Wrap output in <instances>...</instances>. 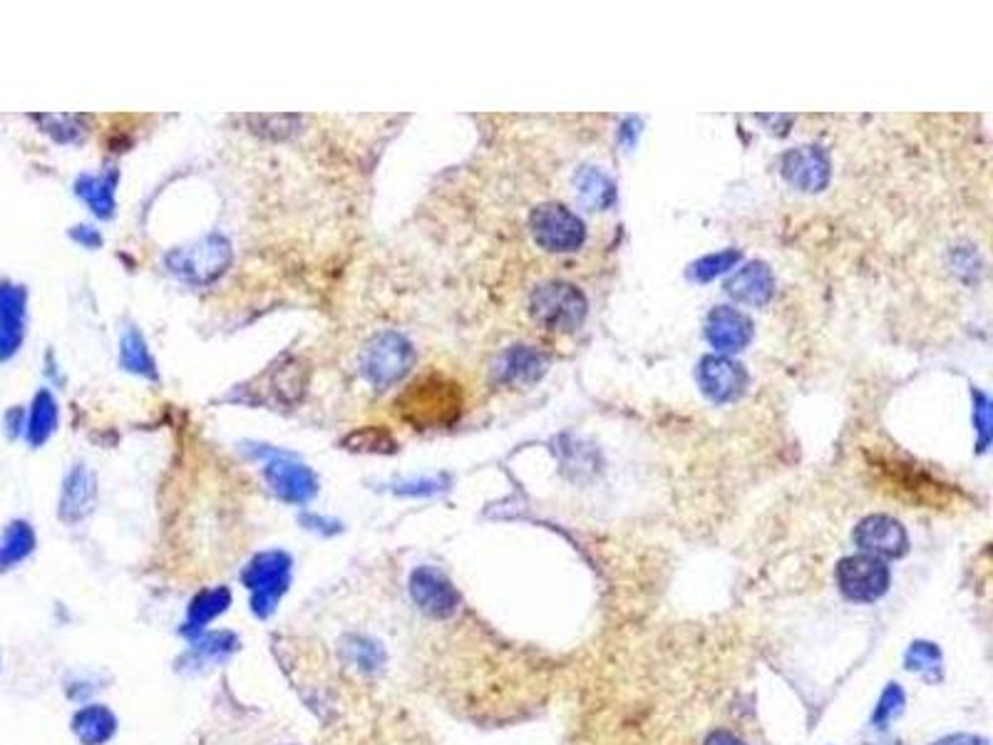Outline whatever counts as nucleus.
Wrapping results in <instances>:
<instances>
[{
  "mask_svg": "<svg viewBox=\"0 0 993 745\" xmlns=\"http://www.w3.org/2000/svg\"><path fill=\"white\" fill-rule=\"evenodd\" d=\"M902 706H904L902 689L896 686V683H889L887 691L882 693V698H879V706L875 708V716H871V721H875V725L884 728L889 721H892L894 716L902 714Z\"/></svg>",
  "mask_w": 993,
  "mask_h": 745,
  "instance_id": "obj_29",
  "label": "nucleus"
},
{
  "mask_svg": "<svg viewBox=\"0 0 993 745\" xmlns=\"http://www.w3.org/2000/svg\"><path fill=\"white\" fill-rule=\"evenodd\" d=\"M877 472H882V478L894 484L892 490L896 492H912V502H934V505H941L946 502L949 484H937V480H931L927 472H921L919 467H914L912 463H900V460H875Z\"/></svg>",
  "mask_w": 993,
  "mask_h": 745,
  "instance_id": "obj_12",
  "label": "nucleus"
},
{
  "mask_svg": "<svg viewBox=\"0 0 993 745\" xmlns=\"http://www.w3.org/2000/svg\"><path fill=\"white\" fill-rule=\"evenodd\" d=\"M854 544L862 554H871L877 559H896L909 550V536L894 517L869 515L854 527Z\"/></svg>",
  "mask_w": 993,
  "mask_h": 745,
  "instance_id": "obj_9",
  "label": "nucleus"
},
{
  "mask_svg": "<svg viewBox=\"0 0 993 745\" xmlns=\"http://www.w3.org/2000/svg\"><path fill=\"white\" fill-rule=\"evenodd\" d=\"M837 584H840L844 599L871 604L887 594L889 567L871 554H854L837 565Z\"/></svg>",
  "mask_w": 993,
  "mask_h": 745,
  "instance_id": "obj_7",
  "label": "nucleus"
},
{
  "mask_svg": "<svg viewBox=\"0 0 993 745\" xmlns=\"http://www.w3.org/2000/svg\"><path fill=\"white\" fill-rule=\"evenodd\" d=\"M576 187H578V194H582L584 202L589 206H594V210H609V206L616 202L614 181H611L599 169L586 167V169L578 172Z\"/></svg>",
  "mask_w": 993,
  "mask_h": 745,
  "instance_id": "obj_21",
  "label": "nucleus"
},
{
  "mask_svg": "<svg viewBox=\"0 0 993 745\" xmlns=\"http://www.w3.org/2000/svg\"><path fill=\"white\" fill-rule=\"evenodd\" d=\"M58 426V403L55 397L48 391H40L33 401L30 408V420H28V443L33 447H38L46 443V440L53 435V430Z\"/></svg>",
  "mask_w": 993,
  "mask_h": 745,
  "instance_id": "obj_20",
  "label": "nucleus"
},
{
  "mask_svg": "<svg viewBox=\"0 0 993 745\" xmlns=\"http://www.w3.org/2000/svg\"><path fill=\"white\" fill-rule=\"evenodd\" d=\"M782 177L800 192H823L830 181V157L819 147H798L782 157Z\"/></svg>",
  "mask_w": 993,
  "mask_h": 745,
  "instance_id": "obj_11",
  "label": "nucleus"
},
{
  "mask_svg": "<svg viewBox=\"0 0 993 745\" xmlns=\"http://www.w3.org/2000/svg\"><path fill=\"white\" fill-rule=\"evenodd\" d=\"M395 408L405 422L420 430L447 428L460 420L464 395L457 380L443 372H428L410 388H405L395 401Z\"/></svg>",
  "mask_w": 993,
  "mask_h": 745,
  "instance_id": "obj_1",
  "label": "nucleus"
},
{
  "mask_svg": "<svg viewBox=\"0 0 993 745\" xmlns=\"http://www.w3.org/2000/svg\"><path fill=\"white\" fill-rule=\"evenodd\" d=\"M738 258H740V254L736 249L721 251V254H711V256L701 258V262L693 266V276L698 281H708V279H713V276H718V274L728 272V268L736 266Z\"/></svg>",
  "mask_w": 993,
  "mask_h": 745,
  "instance_id": "obj_28",
  "label": "nucleus"
},
{
  "mask_svg": "<svg viewBox=\"0 0 993 745\" xmlns=\"http://www.w3.org/2000/svg\"><path fill=\"white\" fill-rule=\"evenodd\" d=\"M94 502V478L88 467L77 465L75 470L67 475L63 484V497H60V517L65 522H77L92 509Z\"/></svg>",
  "mask_w": 993,
  "mask_h": 745,
  "instance_id": "obj_18",
  "label": "nucleus"
},
{
  "mask_svg": "<svg viewBox=\"0 0 993 745\" xmlns=\"http://www.w3.org/2000/svg\"><path fill=\"white\" fill-rule=\"evenodd\" d=\"M353 656H356V661L362 666V669H373V666L383 661V652H380L375 644H368V641L366 644L353 646Z\"/></svg>",
  "mask_w": 993,
  "mask_h": 745,
  "instance_id": "obj_31",
  "label": "nucleus"
},
{
  "mask_svg": "<svg viewBox=\"0 0 993 745\" xmlns=\"http://www.w3.org/2000/svg\"><path fill=\"white\" fill-rule=\"evenodd\" d=\"M117 721L105 706H88L73 718V731L82 745H102L115 735Z\"/></svg>",
  "mask_w": 993,
  "mask_h": 745,
  "instance_id": "obj_19",
  "label": "nucleus"
},
{
  "mask_svg": "<svg viewBox=\"0 0 993 745\" xmlns=\"http://www.w3.org/2000/svg\"><path fill=\"white\" fill-rule=\"evenodd\" d=\"M705 333L715 351L733 353L742 351L750 343V338H753V324H750V318L746 314H740L738 308L718 306L708 316Z\"/></svg>",
  "mask_w": 993,
  "mask_h": 745,
  "instance_id": "obj_15",
  "label": "nucleus"
},
{
  "mask_svg": "<svg viewBox=\"0 0 993 745\" xmlns=\"http://www.w3.org/2000/svg\"><path fill=\"white\" fill-rule=\"evenodd\" d=\"M353 450H393V438L378 428H362L345 440ZM348 447V450H351Z\"/></svg>",
  "mask_w": 993,
  "mask_h": 745,
  "instance_id": "obj_30",
  "label": "nucleus"
},
{
  "mask_svg": "<svg viewBox=\"0 0 993 745\" xmlns=\"http://www.w3.org/2000/svg\"><path fill=\"white\" fill-rule=\"evenodd\" d=\"M77 194H80L85 202L90 204V210L107 219L115 210V177L105 175V177H80L77 179Z\"/></svg>",
  "mask_w": 993,
  "mask_h": 745,
  "instance_id": "obj_23",
  "label": "nucleus"
},
{
  "mask_svg": "<svg viewBox=\"0 0 993 745\" xmlns=\"http://www.w3.org/2000/svg\"><path fill=\"white\" fill-rule=\"evenodd\" d=\"M25 293L23 286L0 281V361H8L21 349L25 333Z\"/></svg>",
  "mask_w": 993,
  "mask_h": 745,
  "instance_id": "obj_13",
  "label": "nucleus"
},
{
  "mask_svg": "<svg viewBox=\"0 0 993 745\" xmlns=\"http://www.w3.org/2000/svg\"><path fill=\"white\" fill-rule=\"evenodd\" d=\"M231 262L229 241L221 237H206L192 247L177 249L167 256L169 272H175L184 281L206 283L227 272Z\"/></svg>",
  "mask_w": 993,
  "mask_h": 745,
  "instance_id": "obj_6",
  "label": "nucleus"
},
{
  "mask_svg": "<svg viewBox=\"0 0 993 745\" xmlns=\"http://www.w3.org/2000/svg\"><path fill=\"white\" fill-rule=\"evenodd\" d=\"M705 745H742V741L728 731H715L711 733V738L705 741Z\"/></svg>",
  "mask_w": 993,
  "mask_h": 745,
  "instance_id": "obj_34",
  "label": "nucleus"
},
{
  "mask_svg": "<svg viewBox=\"0 0 993 745\" xmlns=\"http://www.w3.org/2000/svg\"><path fill=\"white\" fill-rule=\"evenodd\" d=\"M728 291L733 299L740 303H748V306H765V303L773 299V291H775L773 272L763 262H753V264L742 266L740 272L730 279Z\"/></svg>",
  "mask_w": 993,
  "mask_h": 745,
  "instance_id": "obj_16",
  "label": "nucleus"
},
{
  "mask_svg": "<svg viewBox=\"0 0 993 745\" xmlns=\"http://www.w3.org/2000/svg\"><path fill=\"white\" fill-rule=\"evenodd\" d=\"M36 547V534L28 522H13L0 540V569H11Z\"/></svg>",
  "mask_w": 993,
  "mask_h": 745,
  "instance_id": "obj_22",
  "label": "nucleus"
},
{
  "mask_svg": "<svg viewBox=\"0 0 993 745\" xmlns=\"http://www.w3.org/2000/svg\"><path fill=\"white\" fill-rule=\"evenodd\" d=\"M530 229L537 244L549 254H572L586 241V227L564 204H542L530 216Z\"/></svg>",
  "mask_w": 993,
  "mask_h": 745,
  "instance_id": "obj_3",
  "label": "nucleus"
},
{
  "mask_svg": "<svg viewBox=\"0 0 993 745\" xmlns=\"http://www.w3.org/2000/svg\"><path fill=\"white\" fill-rule=\"evenodd\" d=\"M73 237H75V241H80V244L90 247V249L102 244L100 233H98V231H92V229H88V227H77V229L73 231Z\"/></svg>",
  "mask_w": 993,
  "mask_h": 745,
  "instance_id": "obj_33",
  "label": "nucleus"
},
{
  "mask_svg": "<svg viewBox=\"0 0 993 745\" xmlns=\"http://www.w3.org/2000/svg\"><path fill=\"white\" fill-rule=\"evenodd\" d=\"M412 366V349L403 336L380 333L366 345L360 358L362 376L373 383L378 391L400 380Z\"/></svg>",
  "mask_w": 993,
  "mask_h": 745,
  "instance_id": "obj_5",
  "label": "nucleus"
},
{
  "mask_svg": "<svg viewBox=\"0 0 993 745\" xmlns=\"http://www.w3.org/2000/svg\"><path fill=\"white\" fill-rule=\"evenodd\" d=\"M36 119L58 142H77L85 135L82 115H38Z\"/></svg>",
  "mask_w": 993,
  "mask_h": 745,
  "instance_id": "obj_26",
  "label": "nucleus"
},
{
  "mask_svg": "<svg viewBox=\"0 0 993 745\" xmlns=\"http://www.w3.org/2000/svg\"><path fill=\"white\" fill-rule=\"evenodd\" d=\"M934 745H989L986 738H979V735H949V738H941Z\"/></svg>",
  "mask_w": 993,
  "mask_h": 745,
  "instance_id": "obj_32",
  "label": "nucleus"
},
{
  "mask_svg": "<svg viewBox=\"0 0 993 745\" xmlns=\"http://www.w3.org/2000/svg\"><path fill=\"white\" fill-rule=\"evenodd\" d=\"M906 669L921 673L924 679L934 681L941 675V654L934 644H924V641H917L912 644L909 652H906Z\"/></svg>",
  "mask_w": 993,
  "mask_h": 745,
  "instance_id": "obj_27",
  "label": "nucleus"
},
{
  "mask_svg": "<svg viewBox=\"0 0 993 745\" xmlns=\"http://www.w3.org/2000/svg\"><path fill=\"white\" fill-rule=\"evenodd\" d=\"M262 455L266 457V480L283 502L306 505L316 495V475L306 465L291 460L289 455L276 453V450H262Z\"/></svg>",
  "mask_w": 993,
  "mask_h": 745,
  "instance_id": "obj_8",
  "label": "nucleus"
},
{
  "mask_svg": "<svg viewBox=\"0 0 993 745\" xmlns=\"http://www.w3.org/2000/svg\"><path fill=\"white\" fill-rule=\"evenodd\" d=\"M244 582L252 592V606L258 617H269L287 594L291 582V557L283 552H264L252 559Z\"/></svg>",
  "mask_w": 993,
  "mask_h": 745,
  "instance_id": "obj_4",
  "label": "nucleus"
},
{
  "mask_svg": "<svg viewBox=\"0 0 993 745\" xmlns=\"http://www.w3.org/2000/svg\"><path fill=\"white\" fill-rule=\"evenodd\" d=\"M410 594L422 611L435 619H445L457 609L460 594L443 571L435 567H418L410 577Z\"/></svg>",
  "mask_w": 993,
  "mask_h": 745,
  "instance_id": "obj_10",
  "label": "nucleus"
},
{
  "mask_svg": "<svg viewBox=\"0 0 993 745\" xmlns=\"http://www.w3.org/2000/svg\"><path fill=\"white\" fill-rule=\"evenodd\" d=\"M532 316L539 326L555 333H572L586 318V296L566 281L542 283L532 293Z\"/></svg>",
  "mask_w": 993,
  "mask_h": 745,
  "instance_id": "obj_2",
  "label": "nucleus"
},
{
  "mask_svg": "<svg viewBox=\"0 0 993 745\" xmlns=\"http://www.w3.org/2000/svg\"><path fill=\"white\" fill-rule=\"evenodd\" d=\"M119 363L129 372H140V376L154 378V361L150 351H147L144 338L137 331H127L123 338V353H119Z\"/></svg>",
  "mask_w": 993,
  "mask_h": 745,
  "instance_id": "obj_25",
  "label": "nucleus"
},
{
  "mask_svg": "<svg viewBox=\"0 0 993 745\" xmlns=\"http://www.w3.org/2000/svg\"><path fill=\"white\" fill-rule=\"evenodd\" d=\"M231 604V594L229 589H214V592H202L189 606V627L192 629H202L206 621H212L214 617L227 609Z\"/></svg>",
  "mask_w": 993,
  "mask_h": 745,
  "instance_id": "obj_24",
  "label": "nucleus"
},
{
  "mask_svg": "<svg viewBox=\"0 0 993 745\" xmlns=\"http://www.w3.org/2000/svg\"><path fill=\"white\" fill-rule=\"evenodd\" d=\"M544 372V358L526 345H512L495 363V378L507 386L532 383Z\"/></svg>",
  "mask_w": 993,
  "mask_h": 745,
  "instance_id": "obj_17",
  "label": "nucleus"
},
{
  "mask_svg": "<svg viewBox=\"0 0 993 745\" xmlns=\"http://www.w3.org/2000/svg\"><path fill=\"white\" fill-rule=\"evenodd\" d=\"M746 370L723 355H708L698 368V383L713 403H728L746 388Z\"/></svg>",
  "mask_w": 993,
  "mask_h": 745,
  "instance_id": "obj_14",
  "label": "nucleus"
}]
</instances>
